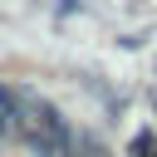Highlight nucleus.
Instances as JSON below:
<instances>
[{"label": "nucleus", "mask_w": 157, "mask_h": 157, "mask_svg": "<svg viewBox=\"0 0 157 157\" xmlns=\"http://www.w3.org/2000/svg\"><path fill=\"white\" fill-rule=\"evenodd\" d=\"M20 137L39 152V157H69L74 152V132L59 118V108L29 88H20Z\"/></svg>", "instance_id": "nucleus-1"}]
</instances>
